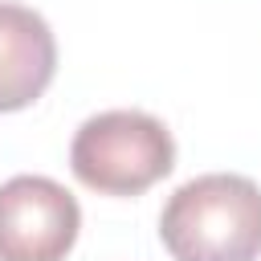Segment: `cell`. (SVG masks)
I'll return each mask as SVG.
<instances>
[{
	"instance_id": "cell-1",
	"label": "cell",
	"mask_w": 261,
	"mask_h": 261,
	"mask_svg": "<svg viewBox=\"0 0 261 261\" xmlns=\"http://www.w3.org/2000/svg\"><path fill=\"white\" fill-rule=\"evenodd\" d=\"M159 241L175 261H257L261 188L232 171L188 179L163 204Z\"/></svg>"
},
{
	"instance_id": "cell-2",
	"label": "cell",
	"mask_w": 261,
	"mask_h": 261,
	"mask_svg": "<svg viewBox=\"0 0 261 261\" xmlns=\"http://www.w3.org/2000/svg\"><path fill=\"white\" fill-rule=\"evenodd\" d=\"M69 167L102 196H139L175 167V139L155 114L102 110L77 126Z\"/></svg>"
},
{
	"instance_id": "cell-3",
	"label": "cell",
	"mask_w": 261,
	"mask_h": 261,
	"mask_svg": "<svg viewBox=\"0 0 261 261\" xmlns=\"http://www.w3.org/2000/svg\"><path fill=\"white\" fill-rule=\"evenodd\" d=\"M82 208L49 175L0 184V261H65L77 245Z\"/></svg>"
},
{
	"instance_id": "cell-4",
	"label": "cell",
	"mask_w": 261,
	"mask_h": 261,
	"mask_svg": "<svg viewBox=\"0 0 261 261\" xmlns=\"http://www.w3.org/2000/svg\"><path fill=\"white\" fill-rule=\"evenodd\" d=\"M57 73V41L41 12L0 0V114L33 106Z\"/></svg>"
}]
</instances>
